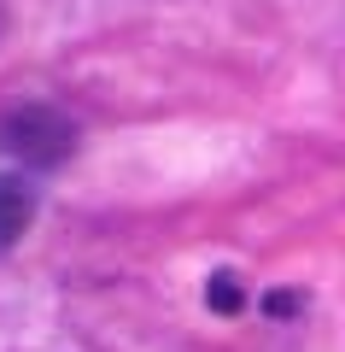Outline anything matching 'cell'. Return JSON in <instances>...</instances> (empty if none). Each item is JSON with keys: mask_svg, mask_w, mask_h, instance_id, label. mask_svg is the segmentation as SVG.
Listing matches in <instances>:
<instances>
[{"mask_svg": "<svg viewBox=\"0 0 345 352\" xmlns=\"http://www.w3.org/2000/svg\"><path fill=\"white\" fill-rule=\"evenodd\" d=\"M205 300L217 305V311H240V300H246V288H240V276H211V288H205Z\"/></svg>", "mask_w": 345, "mask_h": 352, "instance_id": "3957f363", "label": "cell"}, {"mask_svg": "<svg viewBox=\"0 0 345 352\" xmlns=\"http://www.w3.org/2000/svg\"><path fill=\"white\" fill-rule=\"evenodd\" d=\"M36 188H29V176H0V258L29 235L36 223Z\"/></svg>", "mask_w": 345, "mask_h": 352, "instance_id": "7a4b0ae2", "label": "cell"}, {"mask_svg": "<svg viewBox=\"0 0 345 352\" xmlns=\"http://www.w3.org/2000/svg\"><path fill=\"white\" fill-rule=\"evenodd\" d=\"M0 147L29 170H53L76 153V124L59 106H12L0 118Z\"/></svg>", "mask_w": 345, "mask_h": 352, "instance_id": "6da1fadb", "label": "cell"}]
</instances>
